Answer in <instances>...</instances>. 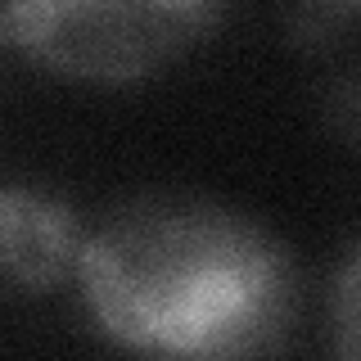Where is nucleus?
Masks as SVG:
<instances>
[{
    "label": "nucleus",
    "instance_id": "3",
    "mask_svg": "<svg viewBox=\"0 0 361 361\" xmlns=\"http://www.w3.org/2000/svg\"><path fill=\"white\" fill-rule=\"evenodd\" d=\"M82 257L73 240V221L59 203L9 185L0 199V262L14 285L45 289L63 276V267Z\"/></svg>",
    "mask_w": 361,
    "mask_h": 361
},
{
    "label": "nucleus",
    "instance_id": "2",
    "mask_svg": "<svg viewBox=\"0 0 361 361\" xmlns=\"http://www.w3.org/2000/svg\"><path fill=\"white\" fill-rule=\"evenodd\" d=\"M212 23L208 5H86V0H37L9 5L5 41L32 59L82 77H140L167 63Z\"/></svg>",
    "mask_w": 361,
    "mask_h": 361
},
{
    "label": "nucleus",
    "instance_id": "4",
    "mask_svg": "<svg viewBox=\"0 0 361 361\" xmlns=\"http://www.w3.org/2000/svg\"><path fill=\"white\" fill-rule=\"evenodd\" d=\"M334 353L338 361H361V248L338 276L334 293Z\"/></svg>",
    "mask_w": 361,
    "mask_h": 361
},
{
    "label": "nucleus",
    "instance_id": "1",
    "mask_svg": "<svg viewBox=\"0 0 361 361\" xmlns=\"http://www.w3.org/2000/svg\"><path fill=\"white\" fill-rule=\"evenodd\" d=\"M99 330L158 361H240L285 330L293 271L253 221L154 195L113 212L77 257Z\"/></svg>",
    "mask_w": 361,
    "mask_h": 361
}]
</instances>
